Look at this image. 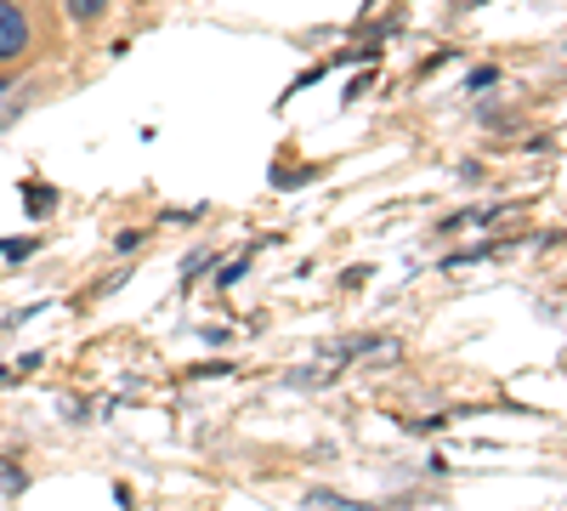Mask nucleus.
<instances>
[{
	"label": "nucleus",
	"instance_id": "obj_3",
	"mask_svg": "<svg viewBox=\"0 0 567 511\" xmlns=\"http://www.w3.org/2000/svg\"><path fill=\"white\" fill-rule=\"evenodd\" d=\"M307 505H352V500H341V494H323V489H318V494H307Z\"/></svg>",
	"mask_w": 567,
	"mask_h": 511
},
{
	"label": "nucleus",
	"instance_id": "obj_2",
	"mask_svg": "<svg viewBox=\"0 0 567 511\" xmlns=\"http://www.w3.org/2000/svg\"><path fill=\"white\" fill-rule=\"evenodd\" d=\"M109 7V0H69V18H80V23H91V18H97Z\"/></svg>",
	"mask_w": 567,
	"mask_h": 511
},
{
	"label": "nucleus",
	"instance_id": "obj_1",
	"mask_svg": "<svg viewBox=\"0 0 567 511\" xmlns=\"http://www.w3.org/2000/svg\"><path fill=\"white\" fill-rule=\"evenodd\" d=\"M18 52H29V18L18 0H0V63H12Z\"/></svg>",
	"mask_w": 567,
	"mask_h": 511
}]
</instances>
